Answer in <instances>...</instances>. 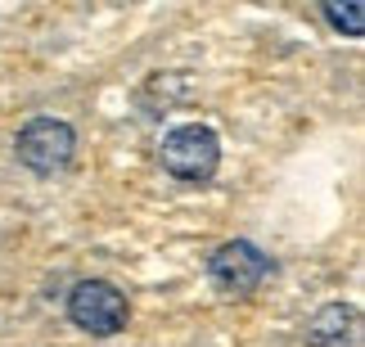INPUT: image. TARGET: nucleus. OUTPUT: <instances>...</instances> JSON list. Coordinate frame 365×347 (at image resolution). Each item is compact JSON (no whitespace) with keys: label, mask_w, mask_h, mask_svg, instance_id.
Segmentation results:
<instances>
[{"label":"nucleus","mask_w":365,"mask_h":347,"mask_svg":"<svg viewBox=\"0 0 365 347\" xmlns=\"http://www.w3.org/2000/svg\"><path fill=\"white\" fill-rule=\"evenodd\" d=\"M68 316L73 325H81L86 334H118L131 321V307H126V294L108 280H81L73 294H68Z\"/></svg>","instance_id":"f257e3e1"},{"label":"nucleus","mask_w":365,"mask_h":347,"mask_svg":"<svg viewBox=\"0 0 365 347\" xmlns=\"http://www.w3.org/2000/svg\"><path fill=\"white\" fill-rule=\"evenodd\" d=\"M14 149H19V162L27 172L54 176V172H63L68 162H73L77 135L59 118H36V122H27V127L19 131V145H14Z\"/></svg>","instance_id":"f03ea898"},{"label":"nucleus","mask_w":365,"mask_h":347,"mask_svg":"<svg viewBox=\"0 0 365 347\" xmlns=\"http://www.w3.org/2000/svg\"><path fill=\"white\" fill-rule=\"evenodd\" d=\"M217 162H221V145H217V135L207 127H199V122H194V127H176L163 140V167L176 180L203 185V180H212Z\"/></svg>","instance_id":"7ed1b4c3"},{"label":"nucleus","mask_w":365,"mask_h":347,"mask_svg":"<svg viewBox=\"0 0 365 347\" xmlns=\"http://www.w3.org/2000/svg\"><path fill=\"white\" fill-rule=\"evenodd\" d=\"M212 284L221 289V294H230V298H244L252 294L262 280H266V271H271V261H266V253L257 244H248V239H235L226 248H217L212 253Z\"/></svg>","instance_id":"20e7f679"},{"label":"nucleus","mask_w":365,"mask_h":347,"mask_svg":"<svg viewBox=\"0 0 365 347\" xmlns=\"http://www.w3.org/2000/svg\"><path fill=\"white\" fill-rule=\"evenodd\" d=\"M307 343L312 347H361V316L356 307H343V302H329L312 316L307 325Z\"/></svg>","instance_id":"39448f33"},{"label":"nucleus","mask_w":365,"mask_h":347,"mask_svg":"<svg viewBox=\"0 0 365 347\" xmlns=\"http://www.w3.org/2000/svg\"><path fill=\"white\" fill-rule=\"evenodd\" d=\"M325 19H329L334 32L361 36V27H365V5H325Z\"/></svg>","instance_id":"423d86ee"}]
</instances>
